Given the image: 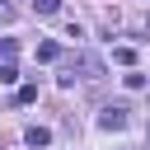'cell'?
<instances>
[{"label": "cell", "instance_id": "obj_1", "mask_svg": "<svg viewBox=\"0 0 150 150\" xmlns=\"http://www.w3.org/2000/svg\"><path fill=\"white\" fill-rule=\"evenodd\" d=\"M98 75H103V61H98V56H66V66H61L56 80L70 89L75 80H98Z\"/></svg>", "mask_w": 150, "mask_h": 150}, {"label": "cell", "instance_id": "obj_2", "mask_svg": "<svg viewBox=\"0 0 150 150\" xmlns=\"http://www.w3.org/2000/svg\"><path fill=\"white\" fill-rule=\"evenodd\" d=\"M127 112H131V108H127V103H108V108H103V112H98V127H103V131H122V127H127V122H131V117H127Z\"/></svg>", "mask_w": 150, "mask_h": 150}, {"label": "cell", "instance_id": "obj_3", "mask_svg": "<svg viewBox=\"0 0 150 150\" xmlns=\"http://www.w3.org/2000/svg\"><path fill=\"white\" fill-rule=\"evenodd\" d=\"M23 141H28L33 150H42V145H52V131H47V127H28V131H23Z\"/></svg>", "mask_w": 150, "mask_h": 150}, {"label": "cell", "instance_id": "obj_4", "mask_svg": "<svg viewBox=\"0 0 150 150\" xmlns=\"http://www.w3.org/2000/svg\"><path fill=\"white\" fill-rule=\"evenodd\" d=\"M61 56V42H38V61H56Z\"/></svg>", "mask_w": 150, "mask_h": 150}, {"label": "cell", "instance_id": "obj_5", "mask_svg": "<svg viewBox=\"0 0 150 150\" xmlns=\"http://www.w3.org/2000/svg\"><path fill=\"white\" fill-rule=\"evenodd\" d=\"M56 9H61V0H33V14H42V19L56 14Z\"/></svg>", "mask_w": 150, "mask_h": 150}, {"label": "cell", "instance_id": "obj_6", "mask_svg": "<svg viewBox=\"0 0 150 150\" xmlns=\"http://www.w3.org/2000/svg\"><path fill=\"white\" fill-rule=\"evenodd\" d=\"M112 61H117V66H131L136 52H131V47H112Z\"/></svg>", "mask_w": 150, "mask_h": 150}, {"label": "cell", "instance_id": "obj_7", "mask_svg": "<svg viewBox=\"0 0 150 150\" xmlns=\"http://www.w3.org/2000/svg\"><path fill=\"white\" fill-rule=\"evenodd\" d=\"M19 80V70H14V61H0V84H14Z\"/></svg>", "mask_w": 150, "mask_h": 150}, {"label": "cell", "instance_id": "obj_8", "mask_svg": "<svg viewBox=\"0 0 150 150\" xmlns=\"http://www.w3.org/2000/svg\"><path fill=\"white\" fill-rule=\"evenodd\" d=\"M14 52H19V42H14V38H5V42H0V61H14Z\"/></svg>", "mask_w": 150, "mask_h": 150}, {"label": "cell", "instance_id": "obj_9", "mask_svg": "<svg viewBox=\"0 0 150 150\" xmlns=\"http://www.w3.org/2000/svg\"><path fill=\"white\" fill-rule=\"evenodd\" d=\"M0 23H14V9H9L5 0H0Z\"/></svg>", "mask_w": 150, "mask_h": 150}, {"label": "cell", "instance_id": "obj_10", "mask_svg": "<svg viewBox=\"0 0 150 150\" xmlns=\"http://www.w3.org/2000/svg\"><path fill=\"white\" fill-rule=\"evenodd\" d=\"M0 150H5V145H0Z\"/></svg>", "mask_w": 150, "mask_h": 150}]
</instances>
